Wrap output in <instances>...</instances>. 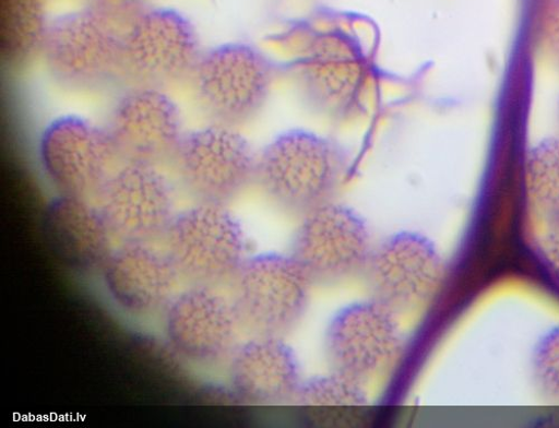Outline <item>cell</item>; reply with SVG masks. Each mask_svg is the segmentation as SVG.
I'll return each mask as SVG.
<instances>
[{"mask_svg":"<svg viewBox=\"0 0 559 428\" xmlns=\"http://www.w3.org/2000/svg\"><path fill=\"white\" fill-rule=\"evenodd\" d=\"M345 169L335 142L297 129L277 135L258 154L255 180L275 205L304 216L334 201Z\"/></svg>","mask_w":559,"mask_h":428,"instance_id":"6da1fadb","label":"cell"},{"mask_svg":"<svg viewBox=\"0 0 559 428\" xmlns=\"http://www.w3.org/2000/svg\"><path fill=\"white\" fill-rule=\"evenodd\" d=\"M273 74L270 60L255 46L227 43L203 52L192 76L212 122L237 128L261 111Z\"/></svg>","mask_w":559,"mask_h":428,"instance_id":"7a4b0ae2","label":"cell"},{"mask_svg":"<svg viewBox=\"0 0 559 428\" xmlns=\"http://www.w3.org/2000/svg\"><path fill=\"white\" fill-rule=\"evenodd\" d=\"M236 277L235 307L254 337L285 338L305 317L313 282L293 255L249 258Z\"/></svg>","mask_w":559,"mask_h":428,"instance_id":"3957f363","label":"cell"},{"mask_svg":"<svg viewBox=\"0 0 559 428\" xmlns=\"http://www.w3.org/2000/svg\"><path fill=\"white\" fill-rule=\"evenodd\" d=\"M41 54L51 73L70 86H96L124 70L120 26L85 8L50 21Z\"/></svg>","mask_w":559,"mask_h":428,"instance_id":"277c9868","label":"cell"},{"mask_svg":"<svg viewBox=\"0 0 559 428\" xmlns=\"http://www.w3.org/2000/svg\"><path fill=\"white\" fill-rule=\"evenodd\" d=\"M166 241L178 272L202 282L236 277L247 260L245 229L222 204L202 203L175 216Z\"/></svg>","mask_w":559,"mask_h":428,"instance_id":"5b68a950","label":"cell"},{"mask_svg":"<svg viewBox=\"0 0 559 428\" xmlns=\"http://www.w3.org/2000/svg\"><path fill=\"white\" fill-rule=\"evenodd\" d=\"M39 159L62 195H98L119 160L107 129L79 116H62L39 139Z\"/></svg>","mask_w":559,"mask_h":428,"instance_id":"8992f818","label":"cell"},{"mask_svg":"<svg viewBox=\"0 0 559 428\" xmlns=\"http://www.w3.org/2000/svg\"><path fill=\"white\" fill-rule=\"evenodd\" d=\"M203 203L225 205L255 180L258 154L237 128L221 124L185 133L174 156Z\"/></svg>","mask_w":559,"mask_h":428,"instance_id":"52a82bcc","label":"cell"},{"mask_svg":"<svg viewBox=\"0 0 559 428\" xmlns=\"http://www.w3.org/2000/svg\"><path fill=\"white\" fill-rule=\"evenodd\" d=\"M197 27L188 16L148 8L123 31L124 70L159 87L193 75L202 57Z\"/></svg>","mask_w":559,"mask_h":428,"instance_id":"ba28073f","label":"cell"},{"mask_svg":"<svg viewBox=\"0 0 559 428\" xmlns=\"http://www.w3.org/2000/svg\"><path fill=\"white\" fill-rule=\"evenodd\" d=\"M403 343L399 314L376 299L342 309L325 335L334 371L362 385L396 361Z\"/></svg>","mask_w":559,"mask_h":428,"instance_id":"9c48e42d","label":"cell"},{"mask_svg":"<svg viewBox=\"0 0 559 428\" xmlns=\"http://www.w3.org/2000/svg\"><path fill=\"white\" fill-rule=\"evenodd\" d=\"M372 249L361 215L333 201L302 216L293 257L312 282H337L366 271Z\"/></svg>","mask_w":559,"mask_h":428,"instance_id":"30bf717a","label":"cell"},{"mask_svg":"<svg viewBox=\"0 0 559 428\" xmlns=\"http://www.w3.org/2000/svg\"><path fill=\"white\" fill-rule=\"evenodd\" d=\"M365 272L372 299L400 316L430 300L441 282L443 263L426 236L401 231L372 249Z\"/></svg>","mask_w":559,"mask_h":428,"instance_id":"8fae6325","label":"cell"},{"mask_svg":"<svg viewBox=\"0 0 559 428\" xmlns=\"http://www.w3.org/2000/svg\"><path fill=\"white\" fill-rule=\"evenodd\" d=\"M97 197L111 233L127 242L166 233L176 216L171 183L156 165L124 163Z\"/></svg>","mask_w":559,"mask_h":428,"instance_id":"7c38bea8","label":"cell"},{"mask_svg":"<svg viewBox=\"0 0 559 428\" xmlns=\"http://www.w3.org/2000/svg\"><path fill=\"white\" fill-rule=\"evenodd\" d=\"M124 163H157L174 157L182 132L181 114L163 90L144 85L126 93L108 128Z\"/></svg>","mask_w":559,"mask_h":428,"instance_id":"4fadbf2b","label":"cell"},{"mask_svg":"<svg viewBox=\"0 0 559 428\" xmlns=\"http://www.w3.org/2000/svg\"><path fill=\"white\" fill-rule=\"evenodd\" d=\"M240 324L235 304L205 288L180 295L167 316L173 345L199 360L216 359L231 349Z\"/></svg>","mask_w":559,"mask_h":428,"instance_id":"5bb4252c","label":"cell"},{"mask_svg":"<svg viewBox=\"0 0 559 428\" xmlns=\"http://www.w3.org/2000/svg\"><path fill=\"white\" fill-rule=\"evenodd\" d=\"M231 383L246 401L261 405L294 402L304 380L295 350L285 338L254 337L231 361Z\"/></svg>","mask_w":559,"mask_h":428,"instance_id":"9a60e30c","label":"cell"},{"mask_svg":"<svg viewBox=\"0 0 559 428\" xmlns=\"http://www.w3.org/2000/svg\"><path fill=\"white\" fill-rule=\"evenodd\" d=\"M178 270L168 253L145 242H128L105 263L107 287L123 308L147 312L173 295Z\"/></svg>","mask_w":559,"mask_h":428,"instance_id":"2e32d148","label":"cell"},{"mask_svg":"<svg viewBox=\"0 0 559 428\" xmlns=\"http://www.w3.org/2000/svg\"><path fill=\"white\" fill-rule=\"evenodd\" d=\"M46 242L68 266L87 271L110 257L111 230L99 207L85 199L62 195L46 210L43 219Z\"/></svg>","mask_w":559,"mask_h":428,"instance_id":"e0dca14e","label":"cell"},{"mask_svg":"<svg viewBox=\"0 0 559 428\" xmlns=\"http://www.w3.org/2000/svg\"><path fill=\"white\" fill-rule=\"evenodd\" d=\"M301 75L309 97L320 108L344 115L355 108L366 66L357 45L346 37L330 35L313 45Z\"/></svg>","mask_w":559,"mask_h":428,"instance_id":"ac0fdd59","label":"cell"},{"mask_svg":"<svg viewBox=\"0 0 559 428\" xmlns=\"http://www.w3.org/2000/svg\"><path fill=\"white\" fill-rule=\"evenodd\" d=\"M294 402L309 420L336 426L362 419L368 407L364 385L336 371L304 380Z\"/></svg>","mask_w":559,"mask_h":428,"instance_id":"d6986e66","label":"cell"},{"mask_svg":"<svg viewBox=\"0 0 559 428\" xmlns=\"http://www.w3.org/2000/svg\"><path fill=\"white\" fill-rule=\"evenodd\" d=\"M49 24L44 0H0V49L4 61L23 63L41 52Z\"/></svg>","mask_w":559,"mask_h":428,"instance_id":"ffe728a7","label":"cell"},{"mask_svg":"<svg viewBox=\"0 0 559 428\" xmlns=\"http://www.w3.org/2000/svg\"><path fill=\"white\" fill-rule=\"evenodd\" d=\"M525 170L533 202L552 218L559 217V134L535 142L527 152Z\"/></svg>","mask_w":559,"mask_h":428,"instance_id":"44dd1931","label":"cell"},{"mask_svg":"<svg viewBox=\"0 0 559 428\" xmlns=\"http://www.w3.org/2000/svg\"><path fill=\"white\" fill-rule=\"evenodd\" d=\"M150 0H86V8L105 16L118 26H128L148 8Z\"/></svg>","mask_w":559,"mask_h":428,"instance_id":"7402d4cb","label":"cell"},{"mask_svg":"<svg viewBox=\"0 0 559 428\" xmlns=\"http://www.w3.org/2000/svg\"><path fill=\"white\" fill-rule=\"evenodd\" d=\"M543 34L547 50L559 63V0H549L545 13Z\"/></svg>","mask_w":559,"mask_h":428,"instance_id":"603a6c76","label":"cell"},{"mask_svg":"<svg viewBox=\"0 0 559 428\" xmlns=\"http://www.w3.org/2000/svg\"><path fill=\"white\" fill-rule=\"evenodd\" d=\"M540 370L547 387L559 393V336L545 348L540 357Z\"/></svg>","mask_w":559,"mask_h":428,"instance_id":"cb8c5ba5","label":"cell"},{"mask_svg":"<svg viewBox=\"0 0 559 428\" xmlns=\"http://www.w3.org/2000/svg\"><path fill=\"white\" fill-rule=\"evenodd\" d=\"M547 253L549 261L559 271V217L554 218V226L547 237Z\"/></svg>","mask_w":559,"mask_h":428,"instance_id":"d4e9b609","label":"cell"}]
</instances>
